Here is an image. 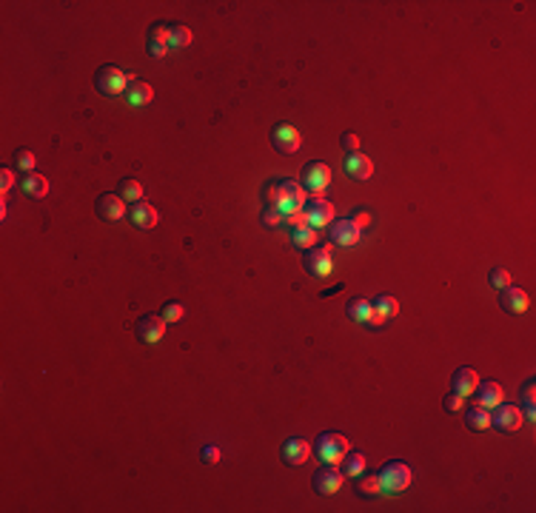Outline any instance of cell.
<instances>
[{"instance_id":"26","label":"cell","mask_w":536,"mask_h":513,"mask_svg":"<svg viewBox=\"0 0 536 513\" xmlns=\"http://www.w3.org/2000/svg\"><path fill=\"white\" fill-rule=\"evenodd\" d=\"M365 465H368V459H365V453H359V450H348L345 453V459H343V476H351V479H359V474L365 471Z\"/></svg>"},{"instance_id":"32","label":"cell","mask_w":536,"mask_h":513,"mask_svg":"<svg viewBox=\"0 0 536 513\" xmlns=\"http://www.w3.org/2000/svg\"><path fill=\"white\" fill-rule=\"evenodd\" d=\"M160 317H163L166 323H177V320H183V305H180L177 299H169V302L163 305V314H160Z\"/></svg>"},{"instance_id":"14","label":"cell","mask_w":536,"mask_h":513,"mask_svg":"<svg viewBox=\"0 0 536 513\" xmlns=\"http://www.w3.org/2000/svg\"><path fill=\"white\" fill-rule=\"evenodd\" d=\"M311 442L308 439H302V436H291V439H286L283 442V448H280V456H283V462L286 465H305L308 462V456H311Z\"/></svg>"},{"instance_id":"38","label":"cell","mask_w":536,"mask_h":513,"mask_svg":"<svg viewBox=\"0 0 536 513\" xmlns=\"http://www.w3.org/2000/svg\"><path fill=\"white\" fill-rule=\"evenodd\" d=\"M280 220H283V214H280V212H274V209H268V212L262 214V223H265V226H272V228H274V226H280Z\"/></svg>"},{"instance_id":"13","label":"cell","mask_w":536,"mask_h":513,"mask_svg":"<svg viewBox=\"0 0 536 513\" xmlns=\"http://www.w3.org/2000/svg\"><path fill=\"white\" fill-rule=\"evenodd\" d=\"M343 471H337V465H323L317 474H314V479H311V485H314V491L317 493H323V496H331V493H337L340 488H343Z\"/></svg>"},{"instance_id":"30","label":"cell","mask_w":536,"mask_h":513,"mask_svg":"<svg viewBox=\"0 0 536 513\" xmlns=\"http://www.w3.org/2000/svg\"><path fill=\"white\" fill-rule=\"evenodd\" d=\"M15 166H18V171L32 174V171H34V154H32L29 148H18V151H15Z\"/></svg>"},{"instance_id":"28","label":"cell","mask_w":536,"mask_h":513,"mask_svg":"<svg viewBox=\"0 0 536 513\" xmlns=\"http://www.w3.org/2000/svg\"><path fill=\"white\" fill-rule=\"evenodd\" d=\"M291 242H294L297 248H302V251L314 248V242H317V228H311V226L294 228V231H291Z\"/></svg>"},{"instance_id":"37","label":"cell","mask_w":536,"mask_h":513,"mask_svg":"<svg viewBox=\"0 0 536 513\" xmlns=\"http://www.w3.org/2000/svg\"><path fill=\"white\" fill-rule=\"evenodd\" d=\"M442 405H445V410H459V408H462V396L451 391V394L445 396V402H442Z\"/></svg>"},{"instance_id":"20","label":"cell","mask_w":536,"mask_h":513,"mask_svg":"<svg viewBox=\"0 0 536 513\" xmlns=\"http://www.w3.org/2000/svg\"><path fill=\"white\" fill-rule=\"evenodd\" d=\"M473 396H476V405H482V408H497V405L502 402L505 391H502V385H499V382L488 379V382H479V385H476Z\"/></svg>"},{"instance_id":"21","label":"cell","mask_w":536,"mask_h":513,"mask_svg":"<svg viewBox=\"0 0 536 513\" xmlns=\"http://www.w3.org/2000/svg\"><path fill=\"white\" fill-rule=\"evenodd\" d=\"M148 55L151 58H166L169 55V26H154L148 32Z\"/></svg>"},{"instance_id":"35","label":"cell","mask_w":536,"mask_h":513,"mask_svg":"<svg viewBox=\"0 0 536 513\" xmlns=\"http://www.w3.org/2000/svg\"><path fill=\"white\" fill-rule=\"evenodd\" d=\"M217 459H220V448H214V445L203 448V462H205V465H214Z\"/></svg>"},{"instance_id":"3","label":"cell","mask_w":536,"mask_h":513,"mask_svg":"<svg viewBox=\"0 0 536 513\" xmlns=\"http://www.w3.org/2000/svg\"><path fill=\"white\" fill-rule=\"evenodd\" d=\"M94 86L100 94L115 97V94H126V89L132 86V74L117 69V66H100L94 74Z\"/></svg>"},{"instance_id":"31","label":"cell","mask_w":536,"mask_h":513,"mask_svg":"<svg viewBox=\"0 0 536 513\" xmlns=\"http://www.w3.org/2000/svg\"><path fill=\"white\" fill-rule=\"evenodd\" d=\"M357 491H359L362 496H377V493H383V491H380V476H362L359 485H357Z\"/></svg>"},{"instance_id":"39","label":"cell","mask_w":536,"mask_h":513,"mask_svg":"<svg viewBox=\"0 0 536 513\" xmlns=\"http://www.w3.org/2000/svg\"><path fill=\"white\" fill-rule=\"evenodd\" d=\"M0 186H4V191H9V188L15 186V174H12L9 169H4V171H0Z\"/></svg>"},{"instance_id":"36","label":"cell","mask_w":536,"mask_h":513,"mask_svg":"<svg viewBox=\"0 0 536 513\" xmlns=\"http://www.w3.org/2000/svg\"><path fill=\"white\" fill-rule=\"evenodd\" d=\"M343 145H345L348 151H359V137H357L354 131H345V134H343Z\"/></svg>"},{"instance_id":"17","label":"cell","mask_w":536,"mask_h":513,"mask_svg":"<svg viewBox=\"0 0 536 513\" xmlns=\"http://www.w3.org/2000/svg\"><path fill=\"white\" fill-rule=\"evenodd\" d=\"M345 171H348L351 180H368L374 174V163H371L368 154H362V151H348Z\"/></svg>"},{"instance_id":"7","label":"cell","mask_w":536,"mask_h":513,"mask_svg":"<svg viewBox=\"0 0 536 513\" xmlns=\"http://www.w3.org/2000/svg\"><path fill=\"white\" fill-rule=\"evenodd\" d=\"M302 266L311 277H328L334 271V256H331V248H308L305 256H302Z\"/></svg>"},{"instance_id":"27","label":"cell","mask_w":536,"mask_h":513,"mask_svg":"<svg viewBox=\"0 0 536 513\" xmlns=\"http://www.w3.org/2000/svg\"><path fill=\"white\" fill-rule=\"evenodd\" d=\"M191 46V29L177 23V26H169V48H186Z\"/></svg>"},{"instance_id":"4","label":"cell","mask_w":536,"mask_h":513,"mask_svg":"<svg viewBox=\"0 0 536 513\" xmlns=\"http://www.w3.org/2000/svg\"><path fill=\"white\" fill-rule=\"evenodd\" d=\"M377 476H380V491L383 493H402V491L411 488V468L400 459L388 462Z\"/></svg>"},{"instance_id":"12","label":"cell","mask_w":536,"mask_h":513,"mask_svg":"<svg viewBox=\"0 0 536 513\" xmlns=\"http://www.w3.org/2000/svg\"><path fill=\"white\" fill-rule=\"evenodd\" d=\"M371 305H374V314H371V320H368V328H383L391 317L400 314V302H397V297H391V294H380Z\"/></svg>"},{"instance_id":"1","label":"cell","mask_w":536,"mask_h":513,"mask_svg":"<svg viewBox=\"0 0 536 513\" xmlns=\"http://www.w3.org/2000/svg\"><path fill=\"white\" fill-rule=\"evenodd\" d=\"M268 205H272L274 212H280L283 217L297 214L305 205V191L294 180H280L272 186V191H268Z\"/></svg>"},{"instance_id":"5","label":"cell","mask_w":536,"mask_h":513,"mask_svg":"<svg viewBox=\"0 0 536 513\" xmlns=\"http://www.w3.org/2000/svg\"><path fill=\"white\" fill-rule=\"evenodd\" d=\"M522 422H525V414H522L519 405H505V402H499V405L494 408V414H491V425H494L497 431H502V434H516V431L522 428Z\"/></svg>"},{"instance_id":"19","label":"cell","mask_w":536,"mask_h":513,"mask_svg":"<svg viewBox=\"0 0 536 513\" xmlns=\"http://www.w3.org/2000/svg\"><path fill=\"white\" fill-rule=\"evenodd\" d=\"M476 385H479V374L473 371V368H459L454 377H451V391L454 394H459L462 399L465 396H473V391H476Z\"/></svg>"},{"instance_id":"9","label":"cell","mask_w":536,"mask_h":513,"mask_svg":"<svg viewBox=\"0 0 536 513\" xmlns=\"http://www.w3.org/2000/svg\"><path fill=\"white\" fill-rule=\"evenodd\" d=\"M94 212H97V217H100V220H106V223L123 220V217L129 214V209H126V200H123L120 194H109V191L97 197V202H94Z\"/></svg>"},{"instance_id":"15","label":"cell","mask_w":536,"mask_h":513,"mask_svg":"<svg viewBox=\"0 0 536 513\" xmlns=\"http://www.w3.org/2000/svg\"><path fill=\"white\" fill-rule=\"evenodd\" d=\"M499 305H502V311H508V314L519 317V314H525L528 308H530V297H528V291H525V288L508 285V288H502Z\"/></svg>"},{"instance_id":"23","label":"cell","mask_w":536,"mask_h":513,"mask_svg":"<svg viewBox=\"0 0 536 513\" xmlns=\"http://www.w3.org/2000/svg\"><path fill=\"white\" fill-rule=\"evenodd\" d=\"M348 320L351 323H357V325H368V320H371V314H374V305L368 302V299H362V297H354L351 302H348Z\"/></svg>"},{"instance_id":"29","label":"cell","mask_w":536,"mask_h":513,"mask_svg":"<svg viewBox=\"0 0 536 513\" xmlns=\"http://www.w3.org/2000/svg\"><path fill=\"white\" fill-rule=\"evenodd\" d=\"M117 188H120L117 194H120V197H123L126 202H132V205L143 200V186H140L137 180H132V177H126V180H120V186H117Z\"/></svg>"},{"instance_id":"24","label":"cell","mask_w":536,"mask_h":513,"mask_svg":"<svg viewBox=\"0 0 536 513\" xmlns=\"http://www.w3.org/2000/svg\"><path fill=\"white\" fill-rule=\"evenodd\" d=\"M465 425H468L471 431H485V428H491V410L482 408V405H471V408L465 410Z\"/></svg>"},{"instance_id":"22","label":"cell","mask_w":536,"mask_h":513,"mask_svg":"<svg viewBox=\"0 0 536 513\" xmlns=\"http://www.w3.org/2000/svg\"><path fill=\"white\" fill-rule=\"evenodd\" d=\"M151 97H154V89L148 83H143V80H132V86L126 89V103H129V106H148Z\"/></svg>"},{"instance_id":"34","label":"cell","mask_w":536,"mask_h":513,"mask_svg":"<svg viewBox=\"0 0 536 513\" xmlns=\"http://www.w3.org/2000/svg\"><path fill=\"white\" fill-rule=\"evenodd\" d=\"M533 388H536V382L528 379V382H525V410H522L528 420H533V414H536V410H533Z\"/></svg>"},{"instance_id":"33","label":"cell","mask_w":536,"mask_h":513,"mask_svg":"<svg viewBox=\"0 0 536 513\" xmlns=\"http://www.w3.org/2000/svg\"><path fill=\"white\" fill-rule=\"evenodd\" d=\"M488 283H491V288H497V291L508 288V285H511V274H508V268H494V271L488 274Z\"/></svg>"},{"instance_id":"10","label":"cell","mask_w":536,"mask_h":513,"mask_svg":"<svg viewBox=\"0 0 536 513\" xmlns=\"http://www.w3.org/2000/svg\"><path fill=\"white\" fill-rule=\"evenodd\" d=\"M302 217L311 228H323V226H331L334 223V205L323 197L311 200L308 205H302Z\"/></svg>"},{"instance_id":"8","label":"cell","mask_w":536,"mask_h":513,"mask_svg":"<svg viewBox=\"0 0 536 513\" xmlns=\"http://www.w3.org/2000/svg\"><path fill=\"white\" fill-rule=\"evenodd\" d=\"M134 334H137V339L143 345H157L166 334V320L160 314H146V317H140L134 323Z\"/></svg>"},{"instance_id":"16","label":"cell","mask_w":536,"mask_h":513,"mask_svg":"<svg viewBox=\"0 0 536 513\" xmlns=\"http://www.w3.org/2000/svg\"><path fill=\"white\" fill-rule=\"evenodd\" d=\"M328 237H331V242H334V245L351 248V245H357V242H359V237H362V228H359L354 220H337V223H331V231H328Z\"/></svg>"},{"instance_id":"2","label":"cell","mask_w":536,"mask_h":513,"mask_svg":"<svg viewBox=\"0 0 536 513\" xmlns=\"http://www.w3.org/2000/svg\"><path fill=\"white\" fill-rule=\"evenodd\" d=\"M314 453H317V459L323 462V465H340V462L345 459V453H348V439L343 434H337V431H326V434L317 436Z\"/></svg>"},{"instance_id":"18","label":"cell","mask_w":536,"mask_h":513,"mask_svg":"<svg viewBox=\"0 0 536 513\" xmlns=\"http://www.w3.org/2000/svg\"><path fill=\"white\" fill-rule=\"evenodd\" d=\"M129 220H132V226H137V228H154L157 223H160V212L154 209V205H148V202H134L132 209H129Z\"/></svg>"},{"instance_id":"11","label":"cell","mask_w":536,"mask_h":513,"mask_svg":"<svg viewBox=\"0 0 536 513\" xmlns=\"http://www.w3.org/2000/svg\"><path fill=\"white\" fill-rule=\"evenodd\" d=\"M272 143H274V148L280 154H297L300 145H302V137L291 123H277L272 129Z\"/></svg>"},{"instance_id":"25","label":"cell","mask_w":536,"mask_h":513,"mask_svg":"<svg viewBox=\"0 0 536 513\" xmlns=\"http://www.w3.org/2000/svg\"><path fill=\"white\" fill-rule=\"evenodd\" d=\"M20 188H23V194H29V197H34V200H40V197H46L49 194V180L43 177V174H26L23 177V183H20Z\"/></svg>"},{"instance_id":"6","label":"cell","mask_w":536,"mask_h":513,"mask_svg":"<svg viewBox=\"0 0 536 513\" xmlns=\"http://www.w3.org/2000/svg\"><path fill=\"white\" fill-rule=\"evenodd\" d=\"M302 188H308L311 194H323L331 183V169L326 163H319V160H311L302 166Z\"/></svg>"},{"instance_id":"40","label":"cell","mask_w":536,"mask_h":513,"mask_svg":"<svg viewBox=\"0 0 536 513\" xmlns=\"http://www.w3.org/2000/svg\"><path fill=\"white\" fill-rule=\"evenodd\" d=\"M351 220H354V223H357V226H359V228H368V226H371V217H368V214H365V212H359V214H354V217H351Z\"/></svg>"}]
</instances>
